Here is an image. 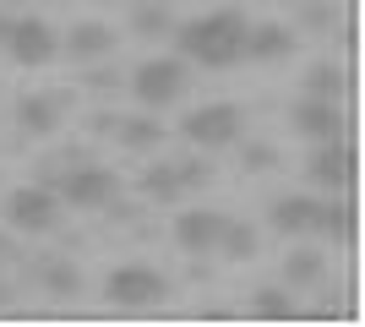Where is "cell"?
Returning a JSON list of instances; mask_svg holds the SVG:
<instances>
[{
  "instance_id": "obj_1",
  "label": "cell",
  "mask_w": 365,
  "mask_h": 327,
  "mask_svg": "<svg viewBox=\"0 0 365 327\" xmlns=\"http://www.w3.org/2000/svg\"><path fill=\"white\" fill-rule=\"evenodd\" d=\"M245 28H251V22H245L240 11H207V16H191V22L175 33V44H180L185 61L224 71V66H235L245 55Z\"/></svg>"
},
{
  "instance_id": "obj_2",
  "label": "cell",
  "mask_w": 365,
  "mask_h": 327,
  "mask_svg": "<svg viewBox=\"0 0 365 327\" xmlns=\"http://www.w3.org/2000/svg\"><path fill=\"white\" fill-rule=\"evenodd\" d=\"M104 295H109V306H125V311H142V306H158V300L169 295V284H164V273H158V267L125 262V267H115V273H109Z\"/></svg>"
},
{
  "instance_id": "obj_3",
  "label": "cell",
  "mask_w": 365,
  "mask_h": 327,
  "mask_svg": "<svg viewBox=\"0 0 365 327\" xmlns=\"http://www.w3.org/2000/svg\"><path fill=\"white\" fill-rule=\"evenodd\" d=\"M6 218H11V229L22 234H49L61 224V197L49 186H16L6 197Z\"/></svg>"
},
{
  "instance_id": "obj_4",
  "label": "cell",
  "mask_w": 365,
  "mask_h": 327,
  "mask_svg": "<svg viewBox=\"0 0 365 327\" xmlns=\"http://www.w3.org/2000/svg\"><path fill=\"white\" fill-rule=\"evenodd\" d=\"M131 93H137V104H148V109L175 104V98L185 93V61H175V55H158V61L137 66V77H131Z\"/></svg>"
},
{
  "instance_id": "obj_5",
  "label": "cell",
  "mask_w": 365,
  "mask_h": 327,
  "mask_svg": "<svg viewBox=\"0 0 365 327\" xmlns=\"http://www.w3.org/2000/svg\"><path fill=\"white\" fill-rule=\"evenodd\" d=\"M180 131H185V142H197V147H229V142H240V109L235 104H202V109H191L180 120Z\"/></svg>"
},
{
  "instance_id": "obj_6",
  "label": "cell",
  "mask_w": 365,
  "mask_h": 327,
  "mask_svg": "<svg viewBox=\"0 0 365 327\" xmlns=\"http://www.w3.org/2000/svg\"><path fill=\"white\" fill-rule=\"evenodd\" d=\"M115 197H120V180H115V170H98V164L71 170L61 180V202L66 207H82V213H98V207H109Z\"/></svg>"
},
{
  "instance_id": "obj_7",
  "label": "cell",
  "mask_w": 365,
  "mask_h": 327,
  "mask_svg": "<svg viewBox=\"0 0 365 327\" xmlns=\"http://www.w3.org/2000/svg\"><path fill=\"white\" fill-rule=\"evenodd\" d=\"M6 49H11L16 66H49L61 55V38H55V28L44 16H16L11 33H6Z\"/></svg>"
},
{
  "instance_id": "obj_8",
  "label": "cell",
  "mask_w": 365,
  "mask_h": 327,
  "mask_svg": "<svg viewBox=\"0 0 365 327\" xmlns=\"http://www.w3.org/2000/svg\"><path fill=\"white\" fill-rule=\"evenodd\" d=\"M305 170H311V180H317V186L349 191V180H354V147H349L344 137H327L317 153H311V164H305Z\"/></svg>"
},
{
  "instance_id": "obj_9",
  "label": "cell",
  "mask_w": 365,
  "mask_h": 327,
  "mask_svg": "<svg viewBox=\"0 0 365 327\" xmlns=\"http://www.w3.org/2000/svg\"><path fill=\"white\" fill-rule=\"evenodd\" d=\"M218 234H224V213H213V207H185V213L175 218V246L191 251V256L213 251Z\"/></svg>"
},
{
  "instance_id": "obj_10",
  "label": "cell",
  "mask_w": 365,
  "mask_h": 327,
  "mask_svg": "<svg viewBox=\"0 0 365 327\" xmlns=\"http://www.w3.org/2000/svg\"><path fill=\"white\" fill-rule=\"evenodd\" d=\"M294 131L300 137H311V142H327V137H344V109L333 104V98H311L305 93L300 104H294Z\"/></svg>"
},
{
  "instance_id": "obj_11",
  "label": "cell",
  "mask_w": 365,
  "mask_h": 327,
  "mask_svg": "<svg viewBox=\"0 0 365 327\" xmlns=\"http://www.w3.org/2000/svg\"><path fill=\"white\" fill-rule=\"evenodd\" d=\"M294 49V33L278 28V22H262V28H245V55L240 61H284Z\"/></svg>"
},
{
  "instance_id": "obj_12",
  "label": "cell",
  "mask_w": 365,
  "mask_h": 327,
  "mask_svg": "<svg viewBox=\"0 0 365 327\" xmlns=\"http://www.w3.org/2000/svg\"><path fill=\"white\" fill-rule=\"evenodd\" d=\"M273 229H284V234H317L322 229V202H311V197H284V202L273 207Z\"/></svg>"
},
{
  "instance_id": "obj_13",
  "label": "cell",
  "mask_w": 365,
  "mask_h": 327,
  "mask_svg": "<svg viewBox=\"0 0 365 327\" xmlns=\"http://www.w3.org/2000/svg\"><path fill=\"white\" fill-rule=\"evenodd\" d=\"M66 55H71V61H98V55H109V49H115V33L104 28V22H76L71 33H66Z\"/></svg>"
},
{
  "instance_id": "obj_14",
  "label": "cell",
  "mask_w": 365,
  "mask_h": 327,
  "mask_svg": "<svg viewBox=\"0 0 365 327\" xmlns=\"http://www.w3.org/2000/svg\"><path fill=\"white\" fill-rule=\"evenodd\" d=\"M16 120H22V131H33V137H49V131L61 125V98L28 93L22 104H16Z\"/></svg>"
},
{
  "instance_id": "obj_15",
  "label": "cell",
  "mask_w": 365,
  "mask_h": 327,
  "mask_svg": "<svg viewBox=\"0 0 365 327\" xmlns=\"http://www.w3.org/2000/svg\"><path fill=\"white\" fill-rule=\"evenodd\" d=\"M322 229L333 234L338 246H354V207L344 202V191H338V202H322Z\"/></svg>"
},
{
  "instance_id": "obj_16",
  "label": "cell",
  "mask_w": 365,
  "mask_h": 327,
  "mask_svg": "<svg viewBox=\"0 0 365 327\" xmlns=\"http://www.w3.org/2000/svg\"><path fill=\"white\" fill-rule=\"evenodd\" d=\"M142 191H148L153 202H175V197H180V170H175V164H153L148 175H142Z\"/></svg>"
},
{
  "instance_id": "obj_17",
  "label": "cell",
  "mask_w": 365,
  "mask_h": 327,
  "mask_svg": "<svg viewBox=\"0 0 365 327\" xmlns=\"http://www.w3.org/2000/svg\"><path fill=\"white\" fill-rule=\"evenodd\" d=\"M213 251H224V256L245 262V256H257V229H251V224H229V218H224V234H218Z\"/></svg>"
},
{
  "instance_id": "obj_18",
  "label": "cell",
  "mask_w": 365,
  "mask_h": 327,
  "mask_svg": "<svg viewBox=\"0 0 365 327\" xmlns=\"http://www.w3.org/2000/svg\"><path fill=\"white\" fill-rule=\"evenodd\" d=\"M164 142V125L158 120H142V115H131V120H120V147H158Z\"/></svg>"
},
{
  "instance_id": "obj_19",
  "label": "cell",
  "mask_w": 365,
  "mask_h": 327,
  "mask_svg": "<svg viewBox=\"0 0 365 327\" xmlns=\"http://www.w3.org/2000/svg\"><path fill=\"white\" fill-rule=\"evenodd\" d=\"M305 93L311 98H344V71H338V66H317V71H311V77H305Z\"/></svg>"
},
{
  "instance_id": "obj_20",
  "label": "cell",
  "mask_w": 365,
  "mask_h": 327,
  "mask_svg": "<svg viewBox=\"0 0 365 327\" xmlns=\"http://www.w3.org/2000/svg\"><path fill=\"white\" fill-rule=\"evenodd\" d=\"M284 279H289V284H317L322 279V256H317V251H289V262H284Z\"/></svg>"
},
{
  "instance_id": "obj_21",
  "label": "cell",
  "mask_w": 365,
  "mask_h": 327,
  "mask_svg": "<svg viewBox=\"0 0 365 327\" xmlns=\"http://www.w3.org/2000/svg\"><path fill=\"white\" fill-rule=\"evenodd\" d=\"M251 316H262V322H284V316H294V306L284 300V289H257Z\"/></svg>"
},
{
  "instance_id": "obj_22",
  "label": "cell",
  "mask_w": 365,
  "mask_h": 327,
  "mask_svg": "<svg viewBox=\"0 0 365 327\" xmlns=\"http://www.w3.org/2000/svg\"><path fill=\"white\" fill-rule=\"evenodd\" d=\"M44 284L55 289V295H76V273L66 262H55V267H44Z\"/></svg>"
},
{
  "instance_id": "obj_23",
  "label": "cell",
  "mask_w": 365,
  "mask_h": 327,
  "mask_svg": "<svg viewBox=\"0 0 365 327\" xmlns=\"http://www.w3.org/2000/svg\"><path fill=\"white\" fill-rule=\"evenodd\" d=\"M273 164H278V153L267 142H251V147H245V170H273Z\"/></svg>"
},
{
  "instance_id": "obj_24",
  "label": "cell",
  "mask_w": 365,
  "mask_h": 327,
  "mask_svg": "<svg viewBox=\"0 0 365 327\" xmlns=\"http://www.w3.org/2000/svg\"><path fill=\"white\" fill-rule=\"evenodd\" d=\"M158 28H164V11H137V33L142 38H158Z\"/></svg>"
},
{
  "instance_id": "obj_25",
  "label": "cell",
  "mask_w": 365,
  "mask_h": 327,
  "mask_svg": "<svg viewBox=\"0 0 365 327\" xmlns=\"http://www.w3.org/2000/svg\"><path fill=\"white\" fill-rule=\"evenodd\" d=\"M207 164H197V158H191V164H180V186H202V180H207Z\"/></svg>"
},
{
  "instance_id": "obj_26",
  "label": "cell",
  "mask_w": 365,
  "mask_h": 327,
  "mask_svg": "<svg viewBox=\"0 0 365 327\" xmlns=\"http://www.w3.org/2000/svg\"><path fill=\"white\" fill-rule=\"evenodd\" d=\"M6 33H11V16L0 11V44H6Z\"/></svg>"
},
{
  "instance_id": "obj_27",
  "label": "cell",
  "mask_w": 365,
  "mask_h": 327,
  "mask_svg": "<svg viewBox=\"0 0 365 327\" xmlns=\"http://www.w3.org/2000/svg\"><path fill=\"white\" fill-rule=\"evenodd\" d=\"M6 251H11V246H6V240H0V262H6Z\"/></svg>"
},
{
  "instance_id": "obj_28",
  "label": "cell",
  "mask_w": 365,
  "mask_h": 327,
  "mask_svg": "<svg viewBox=\"0 0 365 327\" xmlns=\"http://www.w3.org/2000/svg\"><path fill=\"white\" fill-rule=\"evenodd\" d=\"M0 6H11V0H0Z\"/></svg>"
}]
</instances>
